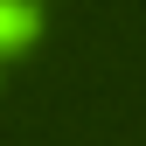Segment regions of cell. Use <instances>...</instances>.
<instances>
[{"label": "cell", "mask_w": 146, "mask_h": 146, "mask_svg": "<svg viewBox=\"0 0 146 146\" xmlns=\"http://www.w3.org/2000/svg\"><path fill=\"white\" fill-rule=\"evenodd\" d=\"M35 28H42V0H0V56L21 49Z\"/></svg>", "instance_id": "1"}]
</instances>
